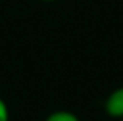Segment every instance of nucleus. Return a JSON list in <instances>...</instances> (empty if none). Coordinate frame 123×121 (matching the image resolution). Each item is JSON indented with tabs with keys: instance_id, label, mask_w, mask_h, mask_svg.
I'll list each match as a JSON object with an SVG mask.
<instances>
[{
	"instance_id": "5",
	"label": "nucleus",
	"mask_w": 123,
	"mask_h": 121,
	"mask_svg": "<svg viewBox=\"0 0 123 121\" xmlns=\"http://www.w3.org/2000/svg\"><path fill=\"white\" fill-rule=\"evenodd\" d=\"M119 121H123V118H120V120H119Z\"/></svg>"
},
{
	"instance_id": "1",
	"label": "nucleus",
	"mask_w": 123,
	"mask_h": 121,
	"mask_svg": "<svg viewBox=\"0 0 123 121\" xmlns=\"http://www.w3.org/2000/svg\"><path fill=\"white\" fill-rule=\"evenodd\" d=\"M105 113L115 120L123 118V86L112 91L105 100Z\"/></svg>"
},
{
	"instance_id": "4",
	"label": "nucleus",
	"mask_w": 123,
	"mask_h": 121,
	"mask_svg": "<svg viewBox=\"0 0 123 121\" xmlns=\"http://www.w3.org/2000/svg\"><path fill=\"white\" fill-rule=\"evenodd\" d=\"M42 1H56V0H42Z\"/></svg>"
},
{
	"instance_id": "3",
	"label": "nucleus",
	"mask_w": 123,
	"mask_h": 121,
	"mask_svg": "<svg viewBox=\"0 0 123 121\" xmlns=\"http://www.w3.org/2000/svg\"><path fill=\"white\" fill-rule=\"evenodd\" d=\"M9 120H10L9 107L6 104V101L3 98H0V121H9Z\"/></svg>"
},
{
	"instance_id": "2",
	"label": "nucleus",
	"mask_w": 123,
	"mask_h": 121,
	"mask_svg": "<svg viewBox=\"0 0 123 121\" xmlns=\"http://www.w3.org/2000/svg\"><path fill=\"white\" fill-rule=\"evenodd\" d=\"M44 121H80L79 117L72 113V111H67V110H57V111H53L50 113Z\"/></svg>"
}]
</instances>
